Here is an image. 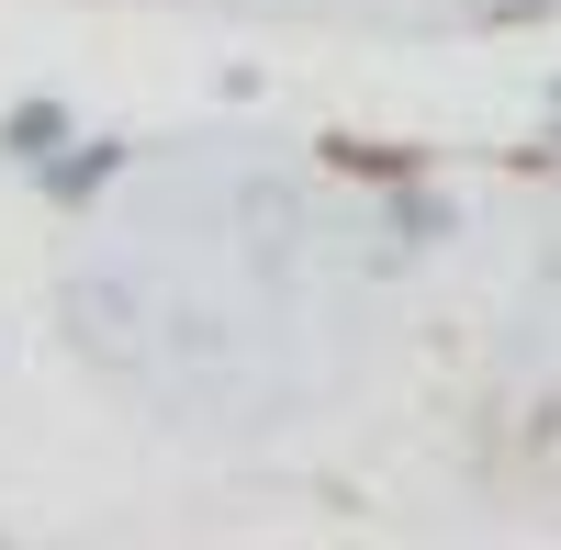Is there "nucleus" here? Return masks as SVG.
Returning a JSON list of instances; mask_svg holds the SVG:
<instances>
[{
	"mask_svg": "<svg viewBox=\"0 0 561 550\" xmlns=\"http://www.w3.org/2000/svg\"><path fill=\"white\" fill-rule=\"evenodd\" d=\"M135 169V147H124V135H68V147L57 158H45V169H23L34 180V192H45V214H102V192H113V180Z\"/></svg>",
	"mask_w": 561,
	"mask_h": 550,
	"instance_id": "nucleus-1",
	"label": "nucleus"
},
{
	"mask_svg": "<svg viewBox=\"0 0 561 550\" xmlns=\"http://www.w3.org/2000/svg\"><path fill=\"white\" fill-rule=\"evenodd\" d=\"M382 214H393V248H404V259H427V248L460 237V203L438 192L427 169H393V180H382Z\"/></svg>",
	"mask_w": 561,
	"mask_h": 550,
	"instance_id": "nucleus-2",
	"label": "nucleus"
},
{
	"mask_svg": "<svg viewBox=\"0 0 561 550\" xmlns=\"http://www.w3.org/2000/svg\"><path fill=\"white\" fill-rule=\"evenodd\" d=\"M68 135H79V102H68V90H23V102H0V158H12V169H45Z\"/></svg>",
	"mask_w": 561,
	"mask_h": 550,
	"instance_id": "nucleus-3",
	"label": "nucleus"
},
{
	"mask_svg": "<svg viewBox=\"0 0 561 550\" xmlns=\"http://www.w3.org/2000/svg\"><path fill=\"white\" fill-rule=\"evenodd\" d=\"M539 147H550V158H561V79H550V90H539Z\"/></svg>",
	"mask_w": 561,
	"mask_h": 550,
	"instance_id": "nucleus-4",
	"label": "nucleus"
}]
</instances>
